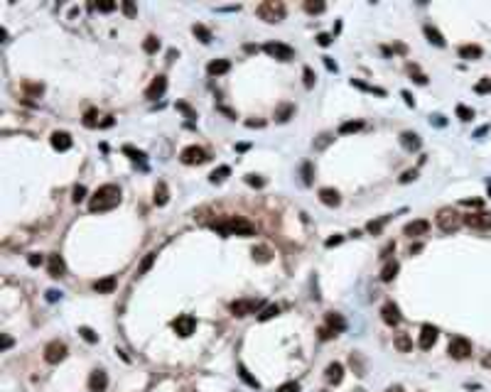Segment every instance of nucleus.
Here are the masks:
<instances>
[{
    "label": "nucleus",
    "instance_id": "1a4fd4ad",
    "mask_svg": "<svg viewBox=\"0 0 491 392\" xmlns=\"http://www.w3.org/2000/svg\"><path fill=\"white\" fill-rule=\"evenodd\" d=\"M464 223L469 228H477V231H491V213H487V211L469 213V216H464Z\"/></svg>",
    "mask_w": 491,
    "mask_h": 392
},
{
    "label": "nucleus",
    "instance_id": "4468645a",
    "mask_svg": "<svg viewBox=\"0 0 491 392\" xmlns=\"http://www.w3.org/2000/svg\"><path fill=\"white\" fill-rule=\"evenodd\" d=\"M49 142H52V147L54 150H59V152H67L72 145H74V140H72V135L69 132H52V137H49Z\"/></svg>",
    "mask_w": 491,
    "mask_h": 392
},
{
    "label": "nucleus",
    "instance_id": "dca6fc26",
    "mask_svg": "<svg viewBox=\"0 0 491 392\" xmlns=\"http://www.w3.org/2000/svg\"><path fill=\"white\" fill-rule=\"evenodd\" d=\"M164 88H167V78L160 74V76H155L153 78V83L148 86V91H145V96L150 98V101H155V98H160L164 93Z\"/></svg>",
    "mask_w": 491,
    "mask_h": 392
},
{
    "label": "nucleus",
    "instance_id": "bf43d9fd",
    "mask_svg": "<svg viewBox=\"0 0 491 392\" xmlns=\"http://www.w3.org/2000/svg\"><path fill=\"white\" fill-rule=\"evenodd\" d=\"M302 172H305V184H310V182H312V177H310L312 167H310V164H305V167H302Z\"/></svg>",
    "mask_w": 491,
    "mask_h": 392
},
{
    "label": "nucleus",
    "instance_id": "7ed1b4c3",
    "mask_svg": "<svg viewBox=\"0 0 491 392\" xmlns=\"http://www.w3.org/2000/svg\"><path fill=\"white\" fill-rule=\"evenodd\" d=\"M255 15H258L260 20L275 25V22H280V20L285 17V5H283L280 0H265V2H260V5L255 7Z\"/></svg>",
    "mask_w": 491,
    "mask_h": 392
},
{
    "label": "nucleus",
    "instance_id": "9d476101",
    "mask_svg": "<svg viewBox=\"0 0 491 392\" xmlns=\"http://www.w3.org/2000/svg\"><path fill=\"white\" fill-rule=\"evenodd\" d=\"M260 309V302L258 299H239V302H231V314L234 316H248V314H255Z\"/></svg>",
    "mask_w": 491,
    "mask_h": 392
},
{
    "label": "nucleus",
    "instance_id": "603ef678",
    "mask_svg": "<svg viewBox=\"0 0 491 392\" xmlns=\"http://www.w3.org/2000/svg\"><path fill=\"white\" fill-rule=\"evenodd\" d=\"M329 142H331V135H320V140H317V145H315V147H317V150H322V147H327Z\"/></svg>",
    "mask_w": 491,
    "mask_h": 392
},
{
    "label": "nucleus",
    "instance_id": "9b49d317",
    "mask_svg": "<svg viewBox=\"0 0 491 392\" xmlns=\"http://www.w3.org/2000/svg\"><path fill=\"white\" fill-rule=\"evenodd\" d=\"M179 159H182L184 164H204L209 157H206V152L202 150V147H197V145H189V147H184V150H182Z\"/></svg>",
    "mask_w": 491,
    "mask_h": 392
},
{
    "label": "nucleus",
    "instance_id": "c9c22d12",
    "mask_svg": "<svg viewBox=\"0 0 491 392\" xmlns=\"http://www.w3.org/2000/svg\"><path fill=\"white\" fill-rule=\"evenodd\" d=\"M292 113H295V108H292L290 103H287V106H280V108L275 111V120H280V123H285V120H287V118H290V116H292Z\"/></svg>",
    "mask_w": 491,
    "mask_h": 392
},
{
    "label": "nucleus",
    "instance_id": "09e8293b",
    "mask_svg": "<svg viewBox=\"0 0 491 392\" xmlns=\"http://www.w3.org/2000/svg\"><path fill=\"white\" fill-rule=\"evenodd\" d=\"M278 392H300V385L297 383H285V385H280Z\"/></svg>",
    "mask_w": 491,
    "mask_h": 392
},
{
    "label": "nucleus",
    "instance_id": "f3484780",
    "mask_svg": "<svg viewBox=\"0 0 491 392\" xmlns=\"http://www.w3.org/2000/svg\"><path fill=\"white\" fill-rule=\"evenodd\" d=\"M47 267H49V274H52L54 279H59V277H64V274H67V265H64L62 255H49Z\"/></svg>",
    "mask_w": 491,
    "mask_h": 392
},
{
    "label": "nucleus",
    "instance_id": "6ab92c4d",
    "mask_svg": "<svg viewBox=\"0 0 491 392\" xmlns=\"http://www.w3.org/2000/svg\"><path fill=\"white\" fill-rule=\"evenodd\" d=\"M229 69H231V62H229V59H214V62H209V66H206L209 76H221V74H226Z\"/></svg>",
    "mask_w": 491,
    "mask_h": 392
},
{
    "label": "nucleus",
    "instance_id": "a19ab883",
    "mask_svg": "<svg viewBox=\"0 0 491 392\" xmlns=\"http://www.w3.org/2000/svg\"><path fill=\"white\" fill-rule=\"evenodd\" d=\"M386 221H388V216H383V218H378V221H371V223L366 226L368 233H373V235L381 233V228H383V223H386Z\"/></svg>",
    "mask_w": 491,
    "mask_h": 392
},
{
    "label": "nucleus",
    "instance_id": "6e6552de",
    "mask_svg": "<svg viewBox=\"0 0 491 392\" xmlns=\"http://www.w3.org/2000/svg\"><path fill=\"white\" fill-rule=\"evenodd\" d=\"M454 360H464V358H469L472 355V343L467 341V338H462V336H457V338H452L450 341V348H447Z\"/></svg>",
    "mask_w": 491,
    "mask_h": 392
},
{
    "label": "nucleus",
    "instance_id": "423d86ee",
    "mask_svg": "<svg viewBox=\"0 0 491 392\" xmlns=\"http://www.w3.org/2000/svg\"><path fill=\"white\" fill-rule=\"evenodd\" d=\"M64 358H67V343H64V341H49V343L44 346V360H47V363L57 365V363H62Z\"/></svg>",
    "mask_w": 491,
    "mask_h": 392
},
{
    "label": "nucleus",
    "instance_id": "49530a36",
    "mask_svg": "<svg viewBox=\"0 0 491 392\" xmlns=\"http://www.w3.org/2000/svg\"><path fill=\"white\" fill-rule=\"evenodd\" d=\"M153 260H155V253H150L148 258H145V262L140 265V270H138V274H145L148 270H150V265H153Z\"/></svg>",
    "mask_w": 491,
    "mask_h": 392
},
{
    "label": "nucleus",
    "instance_id": "a878e982",
    "mask_svg": "<svg viewBox=\"0 0 491 392\" xmlns=\"http://www.w3.org/2000/svg\"><path fill=\"white\" fill-rule=\"evenodd\" d=\"M396 274H398V262L391 260V262H386V267L381 270V279H383V282H393Z\"/></svg>",
    "mask_w": 491,
    "mask_h": 392
},
{
    "label": "nucleus",
    "instance_id": "79ce46f5",
    "mask_svg": "<svg viewBox=\"0 0 491 392\" xmlns=\"http://www.w3.org/2000/svg\"><path fill=\"white\" fill-rule=\"evenodd\" d=\"M83 125H86V128H96V125H98V120H96V111H86V116H83Z\"/></svg>",
    "mask_w": 491,
    "mask_h": 392
},
{
    "label": "nucleus",
    "instance_id": "4c0bfd02",
    "mask_svg": "<svg viewBox=\"0 0 491 392\" xmlns=\"http://www.w3.org/2000/svg\"><path fill=\"white\" fill-rule=\"evenodd\" d=\"M123 152L125 155H130L133 162H140V164H145V152H140V150H133V147H123Z\"/></svg>",
    "mask_w": 491,
    "mask_h": 392
},
{
    "label": "nucleus",
    "instance_id": "37998d69",
    "mask_svg": "<svg viewBox=\"0 0 491 392\" xmlns=\"http://www.w3.org/2000/svg\"><path fill=\"white\" fill-rule=\"evenodd\" d=\"M474 91H477V93H489L491 91V78H482V81L474 86Z\"/></svg>",
    "mask_w": 491,
    "mask_h": 392
},
{
    "label": "nucleus",
    "instance_id": "473e14b6",
    "mask_svg": "<svg viewBox=\"0 0 491 392\" xmlns=\"http://www.w3.org/2000/svg\"><path fill=\"white\" fill-rule=\"evenodd\" d=\"M192 32H194V37H199V42H204V44L211 42V32L206 30L204 25H194V27H192Z\"/></svg>",
    "mask_w": 491,
    "mask_h": 392
},
{
    "label": "nucleus",
    "instance_id": "5701e85b",
    "mask_svg": "<svg viewBox=\"0 0 491 392\" xmlns=\"http://www.w3.org/2000/svg\"><path fill=\"white\" fill-rule=\"evenodd\" d=\"M459 57L462 59H479L482 57V47L479 44H462L459 47Z\"/></svg>",
    "mask_w": 491,
    "mask_h": 392
},
{
    "label": "nucleus",
    "instance_id": "69168bd1",
    "mask_svg": "<svg viewBox=\"0 0 491 392\" xmlns=\"http://www.w3.org/2000/svg\"><path fill=\"white\" fill-rule=\"evenodd\" d=\"M10 346H12V338H7V336H5V341H2V348H10Z\"/></svg>",
    "mask_w": 491,
    "mask_h": 392
},
{
    "label": "nucleus",
    "instance_id": "a18cd8bd",
    "mask_svg": "<svg viewBox=\"0 0 491 392\" xmlns=\"http://www.w3.org/2000/svg\"><path fill=\"white\" fill-rule=\"evenodd\" d=\"M72 198H74V203L83 201V198H86V187H82V184H79V187H74V196H72Z\"/></svg>",
    "mask_w": 491,
    "mask_h": 392
},
{
    "label": "nucleus",
    "instance_id": "39448f33",
    "mask_svg": "<svg viewBox=\"0 0 491 392\" xmlns=\"http://www.w3.org/2000/svg\"><path fill=\"white\" fill-rule=\"evenodd\" d=\"M172 328H174V333H177V336L187 338V336H192V333H194V328H197V319H194L192 314H182V316H177V319L172 321Z\"/></svg>",
    "mask_w": 491,
    "mask_h": 392
},
{
    "label": "nucleus",
    "instance_id": "2eb2a0df",
    "mask_svg": "<svg viewBox=\"0 0 491 392\" xmlns=\"http://www.w3.org/2000/svg\"><path fill=\"white\" fill-rule=\"evenodd\" d=\"M108 388V375L103 370H93L91 378H88V390L91 392H106Z\"/></svg>",
    "mask_w": 491,
    "mask_h": 392
},
{
    "label": "nucleus",
    "instance_id": "f257e3e1",
    "mask_svg": "<svg viewBox=\"0 0 491 392\" xmlns=\"http://www.w3.org/2000/svg\"><path fill=\"white\" fill-rule=\"evenodd\" d=\"M118 203H121V189L116 184H103L93 192L91 201H88V211L91 213H103V211L116 208Z\"/></svg>",
    "mask_w": 491,
    "mask_h": 392
},
{
    "label": "nucleus",
    "instance_id": "f03ea898",
    "mask_svg": "<svg viewBox=\"0 0 491 392\" xmlns=\"http://www.w3.org/2000/svg\"><path fill=\"white\" fill-rule=\"evenodd\" d=\"M214 231H219L221 235H244V238L255 233L253 223H248L246 218H226L221 223H214Z\"/></svg>",
    "mask_w": 491,
    "mask_h": 392
},
{
    "label": "nucleus",
    "instance_id": "f8f14e48",
    "mask_svg": "<svg viewBox=\"0 0 491 392\" xmlns=\"http://www.w3.org/2000/svg\"><path fill=\"white\" fill-rule=\"evenodd\" d=\"M435 341H437V328H435V326H430V324H425V326L420 328L417 346H420L422 351H430V348L435 346Z\"/></svg>",
    "mask_w": 491,
    "mask_h": 392
},
{
    "label": "nucleus",
    "instance_id": "864d4df0",
    "mask_svg": "<svg viewBox=\"0 0 491 392\" xmlns=\"http://www.w3.org/2000/svg\"><path fill=\"white\" fill-rule=\"evenodd\" d=\"M121 7H123V12H125V15H128V17H133V15H135V12H138V10H135V5H133V2H123Z\"/></svg>",
    "mask_w": 491,
    "mask_h": 392
},
{
    "label": "nucleus",
    "instance_id": "a211bd4d",
    "mask_svg": "<svg viewBox=\"0 0 491 392\" xmlns=\"http://www.w3.org/2000/svg\"><path fill=\"white\" fill-rule=\"evenodd\" d=\"M430 231V221H425V218H420V221H412L406 226V235L410 238H417V235H425Z\"/></svg>",
    "mask_w": 491,
    "mask_h": 392
},
{
    "label": "nucleus",
    "instance_id": "13d9d810",
    "mask_svg": "<svg viewBox=\"0 0 491 392\" xmlns=\"http://www.w3.org/2000/svg\"><path fill=\"white\" fill-rule=\"evenodd\" d=\"M415 177H417V172H415V169H412V172H406V174H403V177H401V182H403V184H406V182H410V179H415Z\"/></svg>",
    "mask_w": 491,
    "mask_h": 392
},
{
    "label": "nucleus",
    "instance_id": "393cba45",
    "mask_svg": "<svg viewBox=\"0 0 491 392\" xmlns=\"http://www.w3.org/2000/svg\"><path fill=\"white\" fill-rule=\"evenodd\" d=\"M401 142H403V147L410 150V152L420 147V137H417L415 132H403V135H401Z\"/></svg>",
    "mask_w": 491,
    "mask_h": 392
},
{
    "label": "nucleus",
    "instance_id": "c756f323",
    "mask_svg": "<svg viewBox=\"0 0 491 392\" xmlns=\"http://www.w3.org/2000/svg\"><path fill=\"white\" fill-rule=\"evenodd\" d=\"M229 174H231V169H229V167H219V169H214V172L209 174V179H211V184H221Z\"/></svg>",
    "mask_w": 491,
    "mask_h": 392
},
{
    "label": "nucleus",
    "instance_id": "de8ad7c7",
    "mask_svg": "<svg viewBox=\"0 0 491 392\" xmlns=\"http://www.w3.org/2000/svg\"><path fill=\"white\" fill-rule=\"evenodd\" d=\"M302 74H305V86H307V88H312V86H315V74H312V69H310V66H305V71H302Z\"/></svg>",
    "mask_w": 491,
    "mask_h": 392
},
{
    "label": "nucleus",
    "instance_id": "20e7f679",
    "mask_svg": "<svg viewBox=\"0 0 491 392\" xmlns=\"http://www.w3.org/2000/svg\"><path fill=\"white\" fill-rule=\"evenodd\" d=\"M462 223H464V216H462V213H457L454 208H440V213H437V226H440V231L454 233V231H459Z\"/></svg>",
    "mask_w": 491,
    "mask_h": 392
},
{
    "label": "nucleus",
    "instance_id": "7c9ffc66",
    "mask_svg": "<svg viewBox=\"0 0 491 392\" xmlns=\"http://www.w3.org/2000/svg\"><path fill=\"white\" fill-rule=\"evenodd\" d=\"M361 128H364L361 120H349V123H344V125L339 128V132H341V135H349V132H356V130H361Z\"/></svg>",
    "mask_w": 491,
    "mask_h": 392
},
{
    "label": "nucleus",
    "instance_id": "2f4dec72",
    "mask_svg": "<svg viewBox=\"0 0 491 392\" xmlns=\"http://www.w3.org/2000/svg\"><path fill=\"white\" fill-rule=\"evenodd\" d=\"M143 49H145L148 54H155V52L160 49V39L155 37V35H150V37H145V42H143Z\"/></svg>",
    "mask_w": 491,
    "mask_h": 392
},
{
    "label": "nucleus",
    "instance_id": "412c9836",
    "mask_svg": "<svg viewBox=\"0 0 491 392\" xmlns=\"http://www.w3.org/2000/svg\"><path fill=\"white\" fill-rule=\"evenodd\" d=\"M327 328L331 331V333H334V336H336V333H341V331L346 328V321H344L339 314L331 312V314H327Z\"/></svg>",
    "mask_w": 491,
    "mask_h": 392
},
{
    "label": "nucleus",
    "instance_id": "680f3d73",
    "mask_svg": "<svg viewBox=\"0 0 491 392\" xmlns=\"http://www.w3.org/2000/svg\"><path fill=\"white\" fill-rule=\"evenodd\" d=\"M341 243V235H334V238H329L327 240V248H331V245H339Z\"/></svg>",
    "mask_w": 491,
    "mask_h": 392
},
{
    "label": "nucleus",
    "instance_id": "f704fd0d",
    "mask_svg": "<svg viewBox=\"0 0 491 392\" xmlns=\"http://www.w3.org/2000/svg\"><path fill=\"white\" fill-rule=\"evenodd\" d=\"M278 314H280V307L270 304V307H265L263 312L258 314V321H268V319H273V316H278Z\"/></svg>",
    "mask_w": 491,
    "mask_h": 392
},
{
    "label": "nucleus",
    "instance_id": "8fccbe9b",
    "mask_svg": "<svg viewBox=\"0 0 491 392\" xmlns=\"http://www.w3.org/2000/svg\"><path fill=\"white\" fill-rule=\"evenodd\" d=\"M101 12H111V10H116V2H108V0H103V2H98L96 5Z\"/></svg>",
    "mask_w": 491,
    "mask_h": 392
},
{
    "label": "nucleus",
    "instance_id": "bb28decb",
    "mask_svg": "<svg viewBox=\"0 0 491 392\" xmlns=\"http://www.w3.org/2000/svg\"><path fill=\"white\" fill-rule=\"evenodd\" d=\"M167 201H169L167 184H164V182H158V187H155V203H158V206H164Z\"/></svg>",
    "mask_w": 491,
    "mask_h": 392
},
{
    "label": "nucleus",
    "instance_id": "0eeeda50",
    "mask_svg": "<svg viewBox=\"0 0 491 392\" xmlns=\"http://www.w3.org/2000/svg\"><path fill=\"white\" fill-rule=\"evenodd\" d=\"M263 49H265V54H270V57L278 59V62H290V59L295 57V49L287 47V44H283V42H268Z\"/></svg>",
    "mask_w": 491,
    "mask_h": 392
},
{
    "label": "nucleus",
    "instance_id": "052dcab7",
    "mask_svg": "<svg viewBox=\"0 0 491 392\" xmlns=\"http://www.w3.org/2000/svg\"><path fill=\"white\" fill-rule=\"evenodd\" d=\"M462 203H464V206H482V201H479V198H464Z\"/></svg>",
    "mask_w": 491,
    "mask_h": 392
},
{
    "label": "nucleus",
    "instance_id": "e2e57ef3",
    "mask_svg": "<svg viewBox=\"0 0 491 392\" xmlns=\"http://www.w3.org/2000/svg\"><path fill=\"white\" fill-rule=\"evenodd\" d=\"M325 64H327V69H329V71H336V64H334V62H331L329 57H325Z\"/></svg>",
    "mask_w": 491,
    "mask_h": 392
},
{
    "label": "nucleus",
    "instance_id": "cd10ccee",
    "mask_svg": "<svg viewBox=\"0 0 491 392\" xmlns=\"http://www.w3.org/2000/svg\"><path fill=\"white\" fill-rule=\"evenodd\" d=\"M425 37L430 39L432 44H437V47H445V37L437 32V27H432V25H425Z\"/></svg>",
    "mask_w": 491,
    "mask_h": 392
},
{
    "label": "nucleus",
    "instance_id": "5fc2aeb1",
    "mask_svg": "<svg viewBox=\"0 0 491 392\" xmlns=\"http://www.w3.org/2000/svg\"><path fill=\"white\" fill-rule=\"evenodd\" d=\"M317 44L320 47H329L331 44V35H317Z\"/></svg>",
    "mask_w": 491,
    "mask_h": 392
},
{
    "label": "nucleus",
    "instance_id": "338daca9",
    "mask_svg": "<svg viewBox=\"0 0 491 392\" xmlns=\"http://www.w3.org/2000/svg\"><path fill=\"white\" fill-rule=\"evenodd\" d=\"M388 392H406L401 385H393V388H388Z\"/></svg>",
    "mask_w": 491,
    "mask_h": 392
},
{
    "label": "nucleus",
    "instance_id": "e433bc0d",
    "mask_svg": "<svg viewBox=\"0 0 491 392\" xmlns=\"http://www.w3.org/2000/svg\"><path fill=\"white\" fill-rule=\"evenodd\" d=\"M239 375H241V380H246V383H248V385H250V388H255V390H258V388H260V383H258V380H255V378H250V373H248V370H246L244 365H239Z\"/></svg>",
    "mask_w": 491,
    "mask_h": 392
},
{
    "label": "nucleus",
    "instance_id": "ddd939ff",
    "mask_svg": "<svg viewBox=\"0 0 491 392\" xmlns=\"http://www.w3.org/2000/svg\"><path fill=\"white\" fill-rule=\"evenodd\" d=\"M381 316H383V321H386L388 326H398V324H401V309H398V304H393V302H386V304H383Z\"/></svg>",
    "mask_w": 491,
    "mask_h": 392
},
{
    "label": "nucleus",
    "instance_id": "6e6d98bb",
    "mask_svg": "<svg viewBox=\"0 0 491 392\" xmlns=\"http://www.w3.org/2000/svg\"><path fill=\"white\" fill-rule=\"evenodd\" d=\"M27 262H30L32 267H37V265H40V262H42V255H37V253H32V255L27 258Z\"/></svg>",
    "mask_w": 491,
    "mask_h": 392
},
{
    "label": "nucleus",
    "instance_id": "3c124183",
    "mask_svg": "<svg viewBox=\"0 0 491 392\" xmlns=\"http://www.w3.org/2000/svg\"><path fill=\"white\" fill-rule=\"evenodd\" d=\"M246 182H248L250 187H263V184H265V182H263L260 177H255V174H248V177H246Z\"/></svg>",
    "mask_w": 491,
    "mask_h": 392
},
{
    "label": "nucleus",
    "instance_id": "0e129e2a",
    "mask_svg": "<svg viewBox=\"0 0 491 392\" xmlns=\"http://www.w3.org/2000/svg\"><path fill=\"white\" fill-rule=\"evenodd\" d=\"M403 98H406V103H408V106H415V101L410 98V93H408V91H403Z\"/></svg>",
    "mask_w": 491,
    "mask_h": 392
},
{
    "label": "nucleus",
    "instance_id": "4be33fe9",
    "mask_svg": "<svg viewBox=\"0 0 491 392\" xmlns=\"http://www.w3.org/2000/svg\"><path fill=\"white\" fill-rule=\"evenodd\" d=\"M320 201L325 206H339L341 203V196L336 189H320Z\"/></svg>",
    "mask_w": 491,
    "mask_h": 392
},
{
    "label": "nucleus",
    "instance_id": "c03bdc74",
    "mask_svg": "<svg viewBox=\"0 0 491 392\" xmlns=\"http://www.w3.org/2000/svg\"><path fill=\"white\" fill-rule=\"evenodd\" d=\"M457 116L462 118V120H472V118H474V111L467 108V106H457Z\"/></svg>",
    "mask_w": 491,
    "mask_h": 392
},
{
    "label": "nucleus",
    "instance_id": "ea45409f",
    "mask_svg": "<svg viewBox=\"0 0 491 392\" xmlns=\"http://www.w3.org/2000/svg\"><path fill=\"white\" fill-rule=\"evenodd\" d=\"M79 333H82V338L86 341V343H96V341H98V336H96L88 326H82V328H79Z\"/></svg>",
    "mask_w": 491,
    "mask_h": 392
},
{
    "label": "nucleus",
    "instance_id": "c85d7f7f",
    "mask_svg": "<svg viewBox=\"0 0 491 392\" xmlns=\"http://www.w3.org/2000/svg\"><path fill=\"white\" fill-rule=\"evenodd\" d=\"M396 348L401 353H408L410 348H412V341H410L408 333H398V336H396Z\"/></svg>",
    "mask_w": 491,
    "mask_h": 392
},
{
    "label": "nucleus",
    "instance_id": "b1692460",
    "mask_svg": "<svg viewBox=\"0 0 491 392\" xmlns=\"http://www.w3.org/2000/svg\"><path fill=\"white\" fill-rule=\"evenodd\" d=\"M93 289H96L98 294H111V292L116 289V277H106V279L93 282Z\"/></svg>",
    "mask_w": 491,
    "mask_h": 392
},
{
    "label": "nucleus",
    "instance_id": "4d7b16f0",
    "mask_svg": "<svg viewBox=\"0 0 491 392\" xmlns=\"http://www.w3.org/2000/svg\"><path fill=\"white\" fill-rule=\"evenodd\" d=\"M59 297H62V292H57V289H49V292H47V299H49V302H57Z\"/></svg>",
    "mask_w": 491,
    "mask_h": 392
},
{
    "label": "nucleus",
    "instance_id": "aec40b11",
    "mask_svg": "<svg viewBox=\"0 0 491 392\" xmlns=\"http://www.w3.org/2000/svg\"><path fill=\"white\" fill-rule=\"evenodd\" d=\"M344 380V368L341 363H329L327 365V383L329 385H339Z\"/></svg>",
    "mask_w": 491,
    "mask_h": 392
},
{
    "label": "nucleus",
    "instance_id": "58836bf2",
    "mask_svg": "<svg viewBox=\"0 0 491 392\" xmlns=\"http://www.w3.org/2000/svg\"><path fill=\"white\" fill-rule=\"evenodd\" d=\"M325 7H327L325 2H312V0H307V2H305V10H307L310 15H315V12H325Z\"/></svg>",
    "mask_w": 491,
    "mask_h": 392
},
{
    "label": "nucleus",
    "instance_id": "72a5a7b5",
    "mask_svg": "<svg viewBox=\"0 0 491 392\" xmlns=\"http://www.w3.org/2000/svg\"><path fill=\"white\" fill-rule=\"evenodd\" d=\"M253 260H258V262H270V250L268 248H253Z\"/></svg>",
    "mask_w": 491,
    "mask_h": 392
}]
</instances>
